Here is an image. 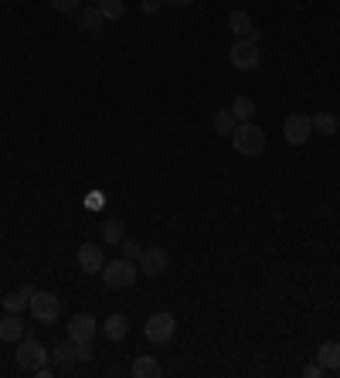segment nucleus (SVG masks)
I'll return each instance as SVG.
<instances>
[{"label": "nucleus", "mask_w": 340, "mask_h": 378, "mask_svg": "<svg viewBox=\"0 0 340 378\" xmlns=\"http://www.w3.org/2000/svg\"><path fill=\"white\" fill-rule=\"evenodd\" d=\"M228 140H232V147H235L242 157H258V154L265 150V133H262L255 123H239Z\"/></svg>", "instance_id": "1"}, {"label": "nucleus", "mask_w": 340, "mask_h": 378, "mask_svg": "<svg viewBox=\"0 0 340 378\" xmlns=\"http://www.w3.org/2000/svg\"><path fill=\"white\" fill-rule=\"evenodd\" d=\"M136 276H140V266L133 259H126V256L102 266V283L109 286V290H126V286L136 283Z\"/></svg>", "instance_id": "2"}, {"label": "nucleus", "mask_w": 340, "mask_h": 378, "mask_svg": "<svg viewBox=\"0 0 340 378\" xmlns=\"http://www.w3.org/2000/svg\"><path fill=\"white\" fill-rule=\"evenodd\" d=\"M17 368H24V372H38V368H45V362H48V348L38 341V338H21L17 341Z\"/></svg>", "instance_id": "3"}, {"label": "nucleus", "mask_w": 340, "mask_h": 378, "mask_svg": "<svg viewBox=\"0 0 340 378\" xmlns=\"http://www.w3.org/2000/svg\"><path fill=\"white\" fill-rule=\"evenodd\" d=\"M143 334H147V341H150V344H170V341H173V334H177V320H173V314H170V310L154 314V317L147 320Z\"/></svg>", "instance_id": "4"}, {"label": "nucleus", "mask_w": 340, "mask_h": 378, "mask_svg": "<svg viewBox=\"0 0 340 378\" xmlns=\"http://www.w3.org/2000/svg\"><path fill=\"white\" fill-rule=\"evenodd\" d=\"M228 58H232V65H235L239 72H255V69H258V62H262L258 45H255L252 38H239V41L228 48Z\"/></svg>", "instance_id": "5"}, {"label": "nucleus", "mask_w": 340, "mask_h": 378, "mask_svg": "<svg viewBox=\"0 0 340 378\" xmlns=\"http://www.w3.org/2000/svg\"><path fill=\"white\" fill-rule=\"evenodd\" d=\"M310 133H313V116H306V113H289V116L282 119V137H286V143L300 147V143L310 140Z\"/></svg>", "instance_id": "6"}, {"label": "nucleus", "mask_w": 340, "mask_h": 378, "mask_svg": "<svg viewBox=\"0 0 340 378\" xmlns=\"http://www.w3.org/2000/svg\"><path fill=\"white\" fill-rule=\"evenodd\" d=\"M31 314H34V320H41V324H55V320L62 317V300H58L55 293H34V296H31Z\"/></svg>", "instance_id": "7"}, {"label": "nucleus", "mask_w": 340, "mask_h": 378, "mask_svg": "<svg viewBox=\"0 0 340 378\" xmlns=\"http://www.w3.org/2000/svg\"><path fill=\"white\" fill-rule=\"evenodd\" d=\"M136 266H140V273H143V276H160V273L170 266V252H167V249H160V246H150V249H143V252H140Z\"/></svg>", "instance_id": "8"}, {"label": "nucleus", "mask_w": 340, "mask_h": 378, "mask_svg": "<svg viewBox=\"0 0 340 378\" xmlns=\"http://www.w3.org/2000/svg\"><path fill=\"white\" fill-rule=\"evenodd\" d=\"M95 334H99V324H95L92 314H75V317L69 320V341H75V344H92Z\"/></svg>", "instance_id": "9"}, {"label": "nucleus", "mask_w": 340, "mask_h": 378, "mask_svg": "<svg viewBox=\"0 0 340 378\" xmlns=\"http://www.w3.org/2000/svg\"><path fill=\"white\" fill-rule=\"evenodd\" d=\"M75 263L82 273H102L106 266V256H102V246H92V242H82L79 252H75Z\"/></svg>", "instance_id": "10"}, {"label": "nucleus", "mask_w": 340, "mask_h": 378, "mask_svg": "<svg viewBox=\"0 0 340 378\" xmlns=\"http://www.w3.org/2000/svg\"><path fill=\"white\" fill-rule=\"evenodd\" d=\"M34 293H38L34 286H27V283L17 286L14 293H7V296H3V310H7V314H21L24 307H31V296H34Z\"/></svg>", "instance_id": "11"}, {"label": "nucleus", "mask_w": 340, "mask_h": 378, "mask_svg": "<svg viewBox=\"0 0 340 378\" xmlns=\"http://www.w3.org/2000/svg\"><path fill=\"white\" fill-rule=\"evenodd\" d=\"M102 334L116 344V341H123L126 334H130V317L126 314H109L106 317V324H102Z\"/></svg>", "instance_id": "12"}, {"label": "nucleus", "mask_w": 340, "mask_h": 378, "mask_svg": "<svg viewBox=\"0 0 340 378\" xmlns=\"http://www.w3.org/2000/svg\"><path fill=\"white\" fill-rule=\"evenodd\" d=\"M109 21L102 17V10L92 3V7H85L82 10V17H79V27H82L85 34H102V27H106Z\"/></svg>", "instance_id": "13"}, {"label": "nucleus", "mask_w": 340, "mask_h": 378, "mask_svg": "<svg viewBox=\"0 0 340 378\" xmlns=\"http://www.w3.org/2000/svg\"><path fill=\"white\" fill-rule=\"evenodd\" d=\"M317 362L324 365V372H337L340 368V344L337 341H324L317 348Z\"/></svg>", "instance_id": "14"}, {"label": "nucleus", "mask_w": 340, "mask_h": 378, "mask_svg": "<svg viewBox=\"0 0 340 378\" xmlns=\"http://www.w3.org/2000/svg\"><path fill=\"white\" fill-rule=\"evenodd\" d=\"M24 338V320L17 314L0 317V341H21Z\"/></svg>", "instance_id": "15"}, {"label": "nucleus", "mask_w": 340, "mask_h": 378, "mask_svg": "<svg viewBox=\"0 0 340 378\" xmlns=\"http://www.w3.org/2000/svg\"><path fill=\"white\" fill-rule=\"evenodd\" d=\"M133 375L136 378H157V375H164V368H160V362H157L154 355H140V358L133 362Z\"/></svg>", "instance_id": "16"}, {"label": "nucleus", "mask_w": 340, "mask_h": 378, "mask_svg": "<svg viewBox=\"0 0 340 378\" xmlns=\"http://www.w3.org/2000/svg\"><path fill=\"white\" fill-rule=\"evenodd\" d=\"M123 239H126L123 222H119V218H106V222H102V242H106V246H119Z\"/></svg>", "instance_id": "17"}, {"label": "nucleus", "mask_w": 340, "mask_h": 378, "mask_svg": "<svg viewBox=\"0 0 340 378\" xmlns=\"http://www.w3.org/2000/svg\"><path fill=\"white\" fill-rule=\"evenodd\" d=\"M228 27H232L239 38H249V34L255 31V27H252V17H249L245 10H232V14H228Z\"/></svg>", "instance_id": "18"}, {"label": "nucleus", "mask_w": 340, "mask_h": 378, "mask_svg": "<svg viewBox=\"0 0 340 378\" xmlns=\"http://www.w3.org/2000/svg\"><path fill=\"white\" fill-rule=\"evenodd\" d=\"M232 116H235L239 123H252V116H255V102L249 99V95H239V99L232 102Z\"/></svg>", "instance_id": "19"}, {"label": "nucleus", "mask_w": 340, "mask_h": 378, "mask_svg": "<svg viewBox=\"0 0 340 378\" xmlns=\"http://www.w3.org/2000/svg\"><path fill=\"white\" fill-rule=\"evenodd\" d=\"M235 126H239V119L232 116V109H218V113H215V133H218V137H232Z\"/></svg>", "instance_id": "20"}, {"label": "nucleus", "mask_w": 340, "mask_h": 378, "mask_svg": "<svg viewBox=\"0 0 340 378\" xmlns=\"http://www.w3.org/2000/svg\"><path fill=\"white\" fill-rule=\"evenodd\" d=\"M313 130H317L320 137H334V133H337V116L327 113V109L317 113V116H313Z\"/></svg>", "instance_id": "21"}, {"label": "nucleus", "mask_w": 340, "mask_h": 378, "mask_svg": "<svg viewBox=\"0 0 340 378\" xmlns=\"http://www.w3.org/2000/svg\"><path fill=\"white\" fill-rule=\"evenodd\" d=\"M51 358H55V365L65 372V368H72L75 365V341H69V344H58L55 351H51Z\"/></svg>", "instance_id": "22"}, {"label": "nucleus", "mask_w": 340, "mask_h": 378, "mask_svg": "<svg viewBox=\"0 0 340 378\" xmlns=\"http://www.w3.org/2000/svg\"><path fill=\"white\" fill-rule=\"evenodd\" d=\"M95 7L102 10L106 21H123V17H126V3H123V0H102V3H95Z\"/></svg>", "instance_id": "23"}, {"label": "nucleus", "mask_w": 340, "mask_h": 378, "mask_svg": "<svg viewBox=\"0 0 340 378\" xmlns=\"http://www.w3.org/2000/svg\"><path fill=\"white\" fill-rule=\"evenodd\" d=\"M119 246H123V256H126V259H140V252H143V246H140L136 239H123Z\"/></svg>", "instance_id": "24"}, {"label": "nucleus", "mask_w": 340, "mask_h": 378, "mask_svg": "<svg viewBox=\"0 0 340 378\" xmlns=\"http://www.w3.org/2000/svg\"><path fill=\"white\" fill-rule=\"evenodd\" d=\"M79 3H82V0H51V7H55L58 14H72V10H79Z\"/></svg>", "instance_id": "25"}, {"label": "nucleus", "mask_w": 340, "mask_h": 378, "mask_svg": "<svg viewBox=\"0 0 340 378\" xmlns=\"http://www.w3.org/2000/svg\"><path fill=\"white\" fill-rule=\"evenodd\" d=\"M75 362H92V344H75Z\"/></svg>", "instance_id": "26"}, {"label": "nucleus", "mask_w": 340, "mask_h": 378, "mask_svg": "<svg viewBox=\"0 0 340 378\" xmlns=\"http://www.w3.org/2000/svg\"><path fill=\"white\" fill-rule=\"evenodd\" d=\"M102 204H106V198H102V194H88V198H85V208H92V211H99Z\"/></svg>", "instance_id": "27"}, {"label": "nucleus", "mask_w": 340, "mask_h": 378, "mask_svg": "<svg viewBox=\"0 0 340 378\" xmlns=\"http://www.w3.org/2000/svg\"><path fill=\"white\" fill-rule=\"evenodd\" d=\"M303 375H306V378H320V375H324V365H320V362H313V365H306V368H303Z\"/></svg>", "instance_id": "28"}, {"label": "nucleus", "mask_w": 340, "mask_h": 378, "mask_svg": "<svg viewBox=\"0 0 340 378\" xmlns=\"http://www.w3.org/2000/svg\"><path fill=\"white\" fill-rule=\"evenodd\" d=\"M160 3H164V0H143V10H147V14H157Z\"/></svg>", "instance_id": "29"}, {"label": "nucleus", "mask_w": 340, "mask_h": 378, "mask_svg": "<svg viewBox=\"0 0 340 378\" xmlns=\"http://www.w3.org/2000/svg\"><path fill=\"white\" fill-rule=\"evenodd\" d=\"M164 3H167V7H191L194 0H164Z\"/></svg>", "instance_id": "30"}, {"label": "nucleus", "mask_w": 340, "mask_h": 378, "mask_svg": "<svg viewBox=\"0 0 340 378\" xmlns=\"http://www.w3.org/2000/svg\"><path fill=\"white\" fill-rule=\"evenodd\" d=\"M92 3H102V0H92Z\"/></svg>", "instance_id": "31"}]
</instances>
